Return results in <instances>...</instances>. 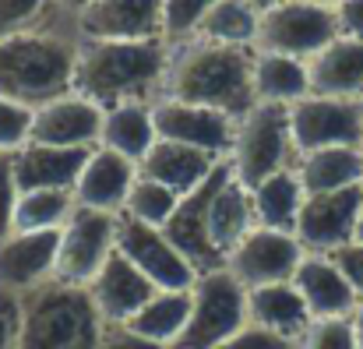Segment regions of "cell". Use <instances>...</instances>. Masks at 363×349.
<instances>
[{
    "label": "cell",
    "mask_w": 363,
    "mask_h": 349,
    "mask_svg": "<svg viewBox=\"0 0 363 349\" xmlns=\"http://www.w3.org/2000/svg\"><path fill=\"white\" fill-rule=\"evenodd\" d=\"M169 64L166 39H82L71 92L103 113L123 103H155Z\"/></svg>",
    "instance_id": "obj_1"
},
{
    "label": "cell",
    "mask_w": 363,
    "mask_h": 349,
    "mask_svg": "<svg viewBox=\"0 0 363 349\" xmlns=\"http://www.w3.org/2000/svg\"><path fill=\"white\" fill-rule=\"evenodd\" d=\"M159 99L208 106L233 120L243 116L254 106V46L208 39L173 43Z\"/></svg>",
    "instance_id": "obj_2"
},
{
    "label": "cell",
    "mask_w": 363,
    "mask_h": 349,
    "mask_svg": "<svg viewBox=\"0 0 363 349\" xmlns=\"http://www.w3.org/2000/svg\"><path fill=\"white\" fill-rule=\"evenodd\" d=\"M78 32L67 14L0 39V96L28 110L71 92Z\"/></svg>",
    "instance_id": "obj_3"
},
{
    "label": "cell",
    "mask_w": 363,
    "mask_h": 349,
    "mask_svg": "<svg viewBox=\"0 0 363 349\" xmlns=\"http://www.w3.org/2000/svg\"><path fill=\"white\" fill-rule=\"evenodd\" d=\"M103 325L85 286L50 279L21 297L18 349H96Z\"/></svg>",
    "instance_id": "obj_4"
},
{
    "label": "cell",
    "mask_w": 363,
    "mask_h": 349,
    "mask_svg": "<svg viewBox=\"0 0 363 349\" xmlns=\"http://www.w3.org/2000/svg\"><path fill=\"white\" fill-rule=\"evenodd\" d=\"M230 170L243 187H257L261 180L289 170L296 162V145L289 131V106L254 103L233 123Z\"/></svg>",
    "instance_id": "obj_5"
},
{
    "label": "cell",
    "mask_w": 363,
    "mask_h": 349,
    "mask_svg": "<svg viewBox=\"0 0 363 349\" xmlns=\"http://www.w3.org/2000/svg\"><path fill=\"white\" fill-rule=\"evenodd\" d=\"M247 325V289L223 265L201 272L191 286V314L173 349H216Z\"/></svg>",
    "instance_id": "obj_6"
},
{
    "label": "cell",
    "mask_w": 363,
    "mask_h": 349,
    "mask_svg": "<svg viewBox=\"0 0 363 349\" xmlns=\"http://www.w3.org/2000/svg\"><path fill=\"white\" fill-rule=\"evenodd\" d=\"M332 39H339L335 7H321L311 0H286L257 18V43L254 50L286 53L296 60H311Z\"/></svg>",
    "instance_id": "obj_7"
},
{
    "label": "cell",
    "mask_w": 363,
    "mask_h": 349,
    "mask_svg": "<svg viewBox=\"0 0 363 349\" xmlns=\"http://www.w3.org/2000/svg\"><path fill=\"white\" fill-rule=\"evenodd\" d=\"M113 250H117V216L74 205V212L60 226L53 279L71 286H89L99 275V268L113 257Z\"/></svg>",
    "instance_id": "obj_8"
},
{
    "label": "cell",
    "mask_w": 363,
    "mask_h": 349,
    "mask_svg": "<svg viewBox=\"0 0 363 349\" xmlns=\"http://www.w3.org/2000/svg\"><path fill=\"white\" fill-rule=\"evenodd\" d=\"M289 131L296 155L318 148H360L363 141V99H335V96H307L289 106Z\"/></svg>",
    "instance_id": "obj_9"
},
{
    "label": "cell",
    "mask_w": 363,
    "mask_h": 349,
    "mask_svg": "<svg viewBox=\"0 0 363 349\" xmlns=\"http://www.w3.org/2000/svg\"><path fill=\"white\" fill-rule=\"evenodd\" d=\"M363 216V184L346 191L307 194L296 216L293 236L307 254H335L357 236V223Z\"/></svg>",
    "instance_id": "obj_10"
},
{
    "label": "cell",
    "mask_w": 363,
    "mask_h": 349,
    "mask_svg": "<svg viewBox=\"0 0 363 349\" xmlns=\"http://www.w3.org/2000/svg\"><path fill=\"white\" fill-rule=\"evenodd\" d=\"M117 250L155 289H191L198 279L191 261L166 240L159 226L138 223L123 212L117 216Z\"/></svg>",
    "instance_id": "obj_11"
},
{
    "label": "cell",
    "mask_w": 363,
    "mask_h": 349,
    "mask_svg": "<svg viewBox=\"0 0 363 349\" xmlns=\"http://www.w3.org/2000/svg\"><path fill=\"white\" fill-rule=\"evenodd\" d=\"M303 247L289 230H268V226H254L240 243L230 250L226 268L237 275L243 289H257V286H272V282H289L293 272L303 261Z\"/></svg>",
    "instance_id": "obj_12"
},
{
    "label": "cell",
    "mask_w": 363,
    "mask_h": 349,
    "mask_svg": "<svg viewBox=\"0 0 363 349\" xmlns=\"http://www.w3.org/2000/svg\"><path fill=\"white\" fill-rule=\"evenodd\" d=\"M155 131L162 141H177L198 152H208L216 159H230L233 148V116L194 106V103H177V99H155L152 103Z\"/></svg>",
    "instance_id": "obj_13"
},
{
    "label": "cell",
    "mask_w": 363,
    "mask_h": 349,
    "mask_svg": "<svg viewBox=\"0 0 363 349\" xmlns=\"http://www.w3.org/2000/svg\"><path fill=\"white\" fill-rule=\"evenodd\" d=\"M71 25L82 39H162V0H89Z\"/></svg>",
    "instance_id": "obj_14"
},
{
    "label": "cell",
    "mask_w": 363,
    "mask_h": 349,
    "mask_svg": "<svg viewBox=\"0 0 363 349\" xmlns=\"http://www.w3.org/2000/svg\"><path fill=\"white\" fill-rule=\"evenodd\" d=\"M103 134V110L78 92H64L32 110V145L96 148Z\"/></svg>",
    "instance_id": "obj_15"
},
{
    "label": "cell",
    "mask_w": 363,
    "mask_h": 349,
    "mask_svg": "<svg viewBox=\"0 0 363 349\" xmlns=\"http://www.w3.org/2000/svg\"><path fill=\"white\" fill-rule=\"evenodd\" d=\"M205 223H208V243L219 254V261L226 265L230 250L240 243L247 233L254 230V201H250V187H243L233 177L230 162H223L212 177V191H208V209H205Z\"/></svg>",
    "instance_id": "obj_16"
},
{
    "label": "cell",
    "mask_w": 363,
    "mask_h": 349,
    "mask_svg": "<svg viewBox=\"0 0 363 349\" xmlns=\"http://www.w3.org/2000/svg\"><path fill=\"white\" fill-rule=\"evenodd\" d=\"M138 180V162L123 159L117 152L96 145L82 166V177L74 184V205L78 209H92V212H110V216H121L123 201L130 194Z\"/></svg>",
    "instance_id": "obj_17"
},
{
    "label": "cell",
    "mask_w": 363,
    "mask_h": 349,
    "mask_svg": "<svg viewBox=\"0 0 363 349\" xmlns=\"http://www.w3.org/2000/svg\"><path fill=\"white\" fill-rule=\"evenodd\" d=\"M57 240L60 230L11 233L7 240H0V293L25 297L28 289L50 282L57 261Z\"/></svg>",
    "instance_id": "obj_18"
},
{
    "label": "cell",
    "mask_w": 363,
    "mask_h": 349,
    "mask_svg": "<svg viewBox=\"0 0 363 349\" xmlns=\"http://www.w3.org/2000/svg\"><path fill=\"white\" fill-rule=\"evenodd\" d=\"M99 318L106 325H127L155 293V286L123 257L121 250H113V257L99 268V275L85 286Z\"/></svg>",
    "instance_id": "obj_19"
},
{
    "label": "cell",
    "mask_w": 363,
    "mask_h": 349,
    "mask_svg": "<svg viewBox=\"0 0 363 349\" xmlns=\"http://www.w3.org/2000/svg\"><path fill=\"white\" fill-rule=\"evenodd\" d=\"M289 282L303 297L314 321L318 318H350L360 304L353 286L346 282V275L332 261V254H303V261H300V268L293 272Z\"/></svg>",
    "instance_id": "obj_20"
},
{
    "label": "cell",
    "mask_w": 363,
    "mask_h": 349,
    "mask_svg": "<svg viewBox=\"0 0 363 349\" xmlns=\"http://www.w3.org/2000/svg\"><path fill=\"white\" fill-rule=\"evenodd\" d=\"M92 148H53V145H25L11 155V170L18 191H74L82 166Z\"/></svg>",
    "instance_id": "obj_21"
},
{
    "label": "cell",
    "mask_w": 363,
    "mask_h": 349,
    "mask_svg": "<svg viewBox=\"0 0 363 349\" xmlns=\"http://www.w3.org/2000/svg\"><path fill=\"white\" fill-rule=\"evenodd\" d=\"M219 162H226V159H216L208 152H198V148H187V145H177V141H162L159 138L148 148V155L138 162V173L148 177V180H155V184H162V187H169L173 194L184 198L194 187H201L219 170Z\"/></svg>",
    "instance_id": "obj_22"
},
{
    "label": "cell",
    "mask_w": 363,
    "mask_h": 349,
    "mask_svg": "<svg viewBox=\"0 0 363 349\" xmlns=\"http://www.w3.org/2000/svg\"><path fill=\"white\" fill-rule=\"evenodd\" d=\"M311 92L335 99H363V39L339 35L307 60Z\"/></svg>",
    "instance_id": "obj_23"
},
{
    "label": "cell",
    "mask_w": 363,
    "mask_h": 349,
    "mask_svg": "<svg viewBox=\"0 0 363 349\" xmlns=\"http://www.w3.org/2000/svg\"><path fill=\"white\" fill-rule=\"evenodd\" d=\"M247 321L272 336L300 343V336L311 328L314 318L293 282H272V286L247 289Z\"/></svg>",
    "instance_id": "obj_24"
},
{
    "label": "cell",
    "mask_w": 363,
    "mask_h": 349,
    "mask_svg": "<svg viewBox=\"0 0 363 349\" xmlns=\"http://www.w3.org/2000/svg\"><path fill=\"white\" fill-rule=\"evenodd\" d=\"M311 96V71L307 60L254 50V103L293 106Z\"/></svg>",
    "instance_id": "obj_25"
},
{
    "label": "cell",
    "mask_w": 363,
    "mask_h": 349,
    "mask_svg": "<svg viewBox=\"0 0 363 349\" xmlns=\"http://www.w3.org/2000/svg\"><path fill=\"white\" fill-rule=\"evenodd\" d=\"M300 184L307 194H325V191H346L363 184V152L346 145V148H318L303 152L293 162Z\"/></svg>",
    "instance_id": "obj_26"
},
{
    "label": "cell",
    "mask_w": 363,
    "mask_h": 349,
    "mask_svg": "<svg viewBox=\"0 0 363 349\" xmlns=\"http://www.w3.org/2000/svg\"><path fill=\"white\" fill-rule=\"evenodd\" d=\"M155 141H159V131H155L152 103H123L103 113V134H99L103 148L117 152L130 162H141Z\"/></svg>",
    "instance_id": "obj_27"
},
{
    "label": "cell",
    "mask_w": 363,
    "mask_h": 349,
    "mask_svg": "<svg viewBox=\"0 0 363 349\" xmlns=\"http://www.w3.org/2000/svg\"><path fill=\"white\" fill-rule=\"evenodd\" d=\"M303 184L296 177V170H282L268 180H261L257 187H250V201H254V223L268 226V230H289L296 226V216L303 209Z\"/></svg>",
    "instance_id": "obj_28"
},
{
    "label": "cell",
    "mask_w": 363,
    "mask_h": 349,
    "mask_svg": "<svg viewBox=\"0 0 363 349\" xmlns=\"http://www.w3.org/2000/svg\"><path fill=\"white\" fill-rule=\"evenodd\" d=\"M187 314H191V289H155L152 300L127 325L138 336L173 349V343L180 339V332L187 325Z\"/></svg>",
    "instance_id": "obj_29"
},
{
    "label": "cell",
    "mask_w": 363,
    "mask_h": 349,
    "mask_svg": "<svg viewBox=\"0 0 363 349\" xmlns=\"http://www.w3.org/2000/svg\"><path fill=\"white\" fill-rule=\"evenodd\" d=\"M257 18L261 14L250 0H216L194 39L226 43V46H254L257 43Z\"/></svg>",
    "instance_id": "obj_30"
},
{
    "label": "cell",
    "mask_w": 363,
    "mask_h": 349,
    "mask_svg": "<svg viewBox=\"0 0 363 349\" xmlns=\"http://www.w3.org/2000/svg\"><path fill=\"white\" fill-rule=\"evenodd\" d=\"M74 212L71 191H18L14 233H53Z\"/></svg>",
    "instance_id": "obj_31"
},
{
    "label": "cell",
    "mask_w": 363,
    "mask_h": 349,
    "mask_svg": "<svg viewBox=\"0 0 363 349\" xmlns=\"http://www.w3.org/2000/svg\"><path fill=\"white\" fill-rule=\"evenodd\" d=\"M177 201H180V194H173L169 187H162V184H155V180H148V177L138 173V180H134V187H130V194L123 201V216L162 230L166 219L173 216Z\"/></svg>",
    "instance_id": "obj_32"
},
{
    "label": "cell",
    "mask_w": 363,
    "mask_h": 349,
    "mask_svg": "<svg viewBox=\"0 0 363 349\" xmlns=\"http://www.w3.org/2000/svg\"><path fill=\"white\" fill-rule=\"evenodd\" d=\"M212 4L216 0H162V39L169 46L194 39Z\"/></svg>",
    "instance_id": "obj_33"
},
{
    "label": "cell",
    "mask_w": 363,
    "mask_h": 349,
    "mask_svg": "<svg viewBox=\"0 0 363 349\" xmlns=\"http://www.w3.org/2000/svg\"><path fill=\"white\" fill-rule=\"evenodd\" d=\"M57 14H64L60 0H0V39L35 28V25H46Z\"/></svg>",
    "instance_id": "obj_34"
},
{
    "label": "cell",
    "mask_w": 363,
    "mask_h": 349,
    "mask_svg": "<svg viewBox=\"0 0 363 349\" xmlns=\"http://www.w3.org/2000/svg\"><path fill=\"white\" fill-rule=\"evenodd\" d=\"M296 349H360L350 318H318L300 336Z\"/></svg>",
    "instance_id": "obj_35"
},
{
    "label": "cell",
    "mask_w": 363,
    "mask_h": 349,
    "mask_svg": "<svg viewBox=\"0 0 363 349\" xmlns=\"http://www.w3.org/2000/svg\"><path fill=\"white\" fill-rule=\"evenodd\" d=\"M32 141V110L0 96V155H14Z\"/></svg>",
    "instance_id": "obj_36"
},
{
    "label": "cell",
    "mask_w": 363,
    "mask_h": 349,
    "mask_svg": "<svg viewBox=\"0 0 363 349\" xmlns=\"http://www.w3.org/2000/svg\"><path fill=\"white\" fill-rule=\"evenodd\" d=\"M216 349H296V343H289L282 336H272V332H264V328L247 321L240 332H233L226 343H219Z\"/></svg>",
    "instance_id": "obj_37"
},
{
    "label": "cell",
    "mask_w": 363,
    "mask_h": 349,
    "mask_svg": "<svg viewBox=\"0 0 363 349\" xmlns=\"http://www.w3.org/2000/svg\"><path fill=\"white\" fill-rule=\"evenodd\" d=\"M14 205H18V180L11 170V155H0V240L14 233Z\"/></svg>",
    "instance_id": "obj_38"
},
{
    "label": "cell",
    "mask_w": 363,
    "mask_h": 349,
    "mask_svg": "<svg viewBox=\"0 0 363 349\" xmlns=\"http://www.w3.org/2000/svg\"><path fill=\"white\" fill-rule=\"evenodd\" d=\"M21 339V297L0 293V349H18Z\"/></svg>",
    "instance_id": "obj_39"
},
{
    "label": "cell",
    "mask_w": 363,
    "mask_h": 349,
    "mask_svg": "<svg viewBox=\"0 0 363 349\" xmlns=\"http://www.w3.org/2000/svg\"><path fill=\"white\" fill-rule=\"evenodd\" d=\"M332 261L339 265V272H342V275H346V282L353 286L357 300H363V243L350 240L346 247H339V250L332 254Z\"/></svg>",
    "instance_id": "obj_40"
},
{
    "label": "cell",
    "mask_w": 363,
    "mask_h": 349,
    "mask_svg": "<svg viewBox=\"0 0 363 349\" xmlns=\"http://www.w3.org/2000/svg\"><path fill=\"white\" fill-rule=\"evenodd\" d=\"M96 349H166V346L138 336L130 325H103V336H99Z\"/></svg>",
    "instance_id": "obj_41"
},
{
    "label": "cell",
    "mask_w": 363,
    "mask_h": 349,
    "mask_svg": "<svg viewBox=\"0 0 363 349\" xmlns=\"http://www.w3.org/2000/svg\"><path fill=\"white\" fill-rule=\"evenodd\" d=\"M335 18H339V35L363 39V0H342L335 7Z\"/></svg>",
    "instance_id": "obj_42"
},
{
    "label": "cell",
    "mask_w": 363,
    "mask_h": 349,
    "mask_svg": "<svg viewBox=\"0 0 363 349\" xmlns=\"http://www.w3.org/2000/svg\"><path fill=\"white\" fill-rule=\"evenodd\" d=\"M350 321H353V336H357V346L363 349V300L357 304V311L350 314Z\"/></svg>",
    "instance_id": "obj_43"
},
{
    "label": "cell",
    "mask_w": 363,
    "mask_h": 349,
    "mask_svg": "<svg viewBox=\"0 0 363 349\" xmlns=\"http://www.w3.org/2000/svg\"><path fill=\"white\" fill-rule=\"evenodd\" d=\"M85 4H89V0H60V11H64V14L71 18V14H78V11H82Z\"/></svg>",
    "instance_id": "obj_44"
},
{
    "label": "cell",
    "mask_w": 363,
    "mask_h": 349,
    "mask_svg": "<svg viewBox=\"0 0 363 349\" xmlns=\"http://www.w3.org/2000/svg\"><path fill=\"white\" fill-rule=\"evenodd\" d=\"M254 7H257V14H264V11H272V7H279V4H286V0H250Z\"/></svg>",
    "instance_id": "obj_45"
},
{
    "label": "cell",
    "mask_w": 363,
    "mask_h": 349,
    "mask_svg": "<svg viewBox=\"0 0 363 349\" xmlns=\"http://www.w3.org/2000/svg\"><path fill=\"white\" fill-rule=\"evenodd\" d=\"M311 4H321V7H339L342 0H311Z\"/></svg>",
    "instance_id": "obj_46"
},
{
    "label": "cell",
    "mask_w": 363,
    "mask_h": 349,
    "mask_svg": "<svg viewBox=\"0 0 363 349\" xmlns=\"http://www.w3.org/2000/svg\"><path fill=\"white\" fill-rule=\"evenodd\" d=\"M357 243H363V216H360V223H357V236H353Z\"/></svg>",
    "instance_id": "obj_47"
},
{
    "label": "cell",
    "mask_w": 363,
    "mask_h": 349,
    "mask_svg": "<svg viewBox=\"0 0 363 349\" xmlns=\"http://www.w3.org/2000/svg\"><path fill=\"white\" fill-rule=\"evenodd\" d=\"M360 152H363V141H360Z\"/></svg>",
    "instance_id": "obj_48"
}]
</instances>
